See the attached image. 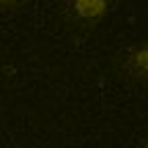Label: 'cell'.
<instances>
[{"label": "cell", "mask_w": 148, "mask_h": 148, "mask_svg": "<svg viewBox=\"0 0 148 148\" xmlns=\"http://www.w3.org/2000/svg\"><path fill=\"white\" fill-rule=\"evenodd\" d=\"M144 148H148V138H146V144H144Z\"/></svg>", "instance_id": "4"}, {"label": "cell", "mask_w": 148, "mask_h": 148, "mask_svg": "<svg viewBox=\"0 0 148 148\" xmlns=\"http://www.w3.org/2000/svg\"><path fill=\"white\" fill-rule=\"evenodd\" d=\"M123 72L130 78L148 82V43L134 45L123 56Z\"/></svg>", "instance_id": "1"}, {"label": "cell", "mask_w": 148, "mask_h": 148, "mask_svg": "<svg viewBox=\"0 0 148 148\" xmlns=\"http://www.w3.org/2000/svg\"><path fill=\"white\" fill-rule=\"evenodd\" d=\"M72 8L82 21H99L109 10V0H72Z\"/></svg>", "instance_id": "2"}, {"label": "cell", "mask_w": 148, "mask_h": 148, "mask_svg": "<svg viewBox=\"0 0 148 148\" xmlns=\"http://www.w3.org/2000/svg\"><path fill=\"white\" fill-rule=\"evenodd\" d=\"M0 2H2L4 10H18L21 6H25L29 0H0Z\"/></svg>", "instance_id": "3"}]
</instances>
